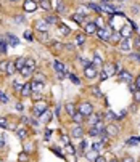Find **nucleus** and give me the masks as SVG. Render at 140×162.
<instances>
[{
    "instance_id": "f257e3e1",
    "label": "nucleus",
    "mask_w": 140,
    "mask_h": 162,
    "mask_svg": "<svg viewBox=\"0 0 140 162\" xmlns=\"http://www.w3.org/2000/svg\"><path fill=\"white\" fill-rule=\"evenodd\" d=\"M119 64H114V63H106V64H103V72L106 74L108 77L114 76L116 72H119Z\"/></svg>"
},
{
    "instance_id": "f03ea898",
    "label": "nucleus",
    "mask_w": 140,
    "mask_h": 162,
    "mask_svg": "<svg viewBox=\"0 0 140 162\" xmlns=\"http://www.w3.org/2000/svg\"><path fill=\"white\" fill-rule=\"evenodd\" d=\"M111 32H113V29H111L110 26H106V27H98V31H97L95 34L98 35L100 40H110Z\"/></svg>"
},
{
    "instance_id": "7ed1b4c3",
    "label": "nucleus",
    "mask_w": 140,
    "mask_h": 162,
    "mask_svg": "<svg viewBox=\"0 0 140 162\" xmlns=\"http://www.w3.org/2000/svg\"><path fill=\"white\" fill-rule=\"evenodd\" d=\"M77 112H81L84 117H89L90 114L94 112V106H92L90 103H82V104L77 108Z\"/></svg>"
},
{
    "instance_id": "20e7f679",
    "label": "nucleus",
    "mask_w": 140,
    "mask_h": 162,
    "mask_svg": "<svg viewBox=\"0 0 140 162\" xmlns=\"http://www.w3.org/2000/svg\"><path fill=\"white\" fill-rule=\"evenodd\" d=\"M47 109H49V106H47L45 103H35L34 108H32V114H34L35 117H41L42 114L47 111Z\"/></svg>"
},
{
    "instance_id": "39448f33",
    "label": "nucleus",
    "mask_w": 140,
    "mask_h": 162,
    "mask_svg": "<svg viewBox=\"0 0 140 162\" xmlns=\"http://www.w3.org/2000/svg\"><path fill=\"white\" fill-rule=\"evenodd\" d=\"M49 24H47L43 19H37V21L34 23V29L37 31V32H49Z\"/></svg>"
},
{
    "instance_id": "423d86ee",
    "label": "nucleus",
    "mask_w": 140,
    "mask_h": 162,
    "mask_svg": "<svg viewBox=\"0 0 140 162\" xmlns=\"http://www.w3.org/2000/svg\"><path fill=\"white\" fill-rule=\"evenodd\" d=\"M84 74H85L87 79H95V77H97V74H98V69L95 68V66L89 64V66L84 68Z\"/></svg>"
},
{
    "instance_id": "0eeeda50",
    "label": "nucleus",
    "mask_w": 140,
    "mask_h": 162,
    "mask_svg": "<svg viewBox=\"0 0 140 162\" xmlns=\"http://www.w3.org/2000/svg\"><path fill=\"white\" fill-rule=\"evenodd\" d=\"M105 133L108 136H118L119 135V127H116L114 124L105 125Z\"/></svg>"
},
{
    "instance_id": "6e6552de",
    "label": "nucleus",
    "mask_w": 140,
    "mask_h": 162,
    "mask_svg": "<svg viewBox=\"0 0 140 162\" xmlns=\"http://www.w3.org/2000/svg\"><path fill=\"white\" fill-rule=\"evenodd\" d=\"M84 31H85V34H90L92 35V34H95L98 31V26L95 24L94 21H90V23H87V24L84 26Z\"/></svg>"
},
{
    "instance_id": "1a4fd4ad",
    "label": "nucleus",
    "mask_w": 140,
    "mask_h": 162,
    "mask_svg": "<svg viewBox=\"0 0 140 162\" xmlns=\"http://www.w3.org/2000/svg\"><path fill=\"white\" fill-rule=\"evenodd\" d=\"M119 79L121 80H124V82H134V77H132V74L130 72H127V71H124V69H121L119 71Z\"/></svg>"
},
{
    "instance_id": "9d476101",
    "label": "nucleus",
    "mask_w": 140,
    "mask_h": 162,
    "mask_svg": "<svg viewBox=\"0 0 140 162\" xmlns=\"http://www.w3.org/2000/svg\"><path fill=\"white\" fill-rule=\"evenodd\" d=\"M71 136H73V138H82L84 136V128L81 127V125L73 127V130H71Z\"/></svg>"
},
{
    "instance_id": "9b49d317",
    "label": "nucleus",
    "mask_w": 140,
    "mask_h": 162,
    "mask_svg": "<svg viewBox=\"0 0 140 162\" xmlns=\"http://www.w3.org/2000/svg\"><path fill=\"white\" fill-rule=\"evenodd\" d=\"M119 34L122 35V39H129V37H132L134 31H132V27H130V26H122V29L119 31Z\"/></svg>"
},
{
    "instance_id": "f8f14e48",
    "label": "nucleus",
    "mask_w": 140,
    "mask_h": 162,
    "mask_svg": "<svg viewBox=\"0 0 140 162\" xmlns=\"http://www.w3.org/2000/svg\"><path fill=\"white\" fill-rule=\"evenodd\" d=\"M29 84H31V90H32V93H41L42 92V87H43L42 82L32 80V82H29Z\"/></svg>"
},
{
    "instance_id": "ddd939ff",
    "label": "nucleus",
    "mask_w": 140,
    "mask_h": 162,
    "mask_svg": "<svg viewBox=\"0 0 140 162\" xmlns=\"http://www.w3.org/2000/svg\"><path fill=\"white\" fill-rule=\"evenodd\" d=\"M53 68H55V71H57L58 74H61V76H66V68H65V64H63V63L53 61Z\"/></svg>"
},
{
    "instance_id": "4468645a",
    "label": "nucleus",
    "mask_w": 140,
    "mask_h": 162,
    "mask_svg": "<svg viewBox=\"0 0 140 162\" xmlns=\"http://www.w3.org/2000/svg\"><path fill=\"white\" fill-rule=\"evenodd\" d=\"M5 40H7L8 45H13V47H16L19 43L18 37H16V35H13V34H5Z\"/></svg>"
},
{
    "instance_id": "2eb2a0df",
    "label": "nucleus",
    "mask_w": 140,
    "mask_h": 162,
    "mask_svg": "<svg viewBox=\"0 0 140 162\" xmlns=\"http://www.w3.org/2000/svg\"><path fill=\"white\" fill-rule=\"evenodd\" d=\"M102 117H103V114H102V112H92L90 116H89V122H90L92 125H95L97 122L102 120Z\"/></svg>"
},
{
    "instance_id": "dca6fc26",
    "label": "nucleus",
    "mask_w": 140,
    "mask_h": 162,
    "mask_svg": "<svg viewBox=\"0 0 140 162\" xmlns=\"http://www.w3.org/2000/svg\"><path fill=\"white\" fill-rule=\"evenodd\" d=\"M65 109H66V112L69 114L71 117H73L74 114L77 112V106H76L74 103H66V104H65Z\"/></svg>"
},
{
    "instance_id": "f3484780",
    "label": "nucleus",
    "mask_w": 140,
    "mask_h": 162,
    "mask_svg": "<svg viewBox=\"0 0 140 162\" xmlns=\"http://www.w3.org/2000/svg\"><path fill=\"white\" fill-rule=\"evenodd\" d=\"M19 93H21V96H24V98L32 95V90H31V84H29V82H26V84L23 85V88H21V92H19Z\"/></svg>"
},
{
    "instance_id": "a211bd4d",
    "label": "nucleus",
    "mask_w": 140,
    "mask_h": 162,
    "mask_svg": "<svg viewBox=\"0 0 140 162\" xmlns=\"http://www.w3.org/2000/svg\"><path fill=\"white\" fill-rule=\"evenodd\" d=\"M119 50H122V51L130 50V40L129 39H121V42H119Z\"/></svg>"
},
{
    "instance_id": "6ab92c4d",
    "label": "nucleus",
    "mask_w": 140,
    "mask_h": 162,
    "mask_svg": "<svg viewBox=\"0 0 140 162\" xmlns=\"http://www.w3.org/2000/svg\"><path fill=\"white\" fill-rule=\"evenodd\" d=\"M23 8H24V11H34L35 8H37V5H35L34 0H26L24 5H23Z\"/></svg>"
},
{
    "instance_id": "aec40b11",
    "label": "nucleus",
    "mask_w": 140,
    "mask_h": 162,
    "mask_svg": "<svg viewBox=\"0 0 140 162\" xmlns=\"http://www.w3.org/2000/svg\"><path fill=\"white\" fill-rule=\"evenodd\" d=\"M34 72H35V71L31 69V68H27L26 64H24V68H23V69H19V74H21L23 77H31V76H34Z\"/></svg>"
},
{
    "instance_id": "412c9836",
    "label": "nucleus",
    "mask_w": 140,
    "mask_h": 162,
    "mask_svg": "<svg viewBox=\"0 0 140 162\" xmlns=\"http://www.w3.org/2000/svg\"><path fill=\"white\" fill-rule=\"evenodd\" d=\"M43 21H45L49 26L50 24H57V23H58V16H57V15H47V16L43 18Z\"/></svg>"
},
{
    "instance_id": "4be33fe9",
    "label": "nucleus",
    "mask_w": 140,
    "mask_h": 162,
    "mask_svg": "<svg viewBox=\"0 0 140 162\" xmlns=\"http://www.w3.org/2000/svg\"><path fill=\"white\" fill-rule=\"evenodd\" d=\"M74 42H76V45H79V47H82L84 43H85V34H76V37H74Z\"/></svg>"
},
{
    "instance_id": "5701e85b",
    "label": "nucleus",
    "mask_w": 140,
    "mask_h": 162,
    "mask_svg": "<svg viewBox=\"0 0 140 162\" xmlns=\"http://www.w3.org/2000/svg\"><path fill=\"white\" fill-rule=\"evenodd\" d=\"M58 31H60V34H63V35H69L71 34V29L66 24H63V23H58Z\"/></svg>"
},
{
    "instance_id": "b1692460",
    "label": "nucleus",
    "mask_w": 140,
    "mask_h": 162,
    "mask_svg": "<svg viewBox=\"0 0 140 162\" xmlns=\"http://www.w3.org/2000/svg\"><path fill=\"white\" fill-rule=\"evenodd\" d=\"M71 18H73V21H76L77 24H82V23H84V19H85L87 16H85L84 13H74Z\"/></svg>"
},
{
    "instance_id": "393cba45",
    "label": "nucleus",
    "mask_w": 140,
    "mask_h": 162,
    "mask_svg": "<svg viewBox=\"0 0 140 162\" xmlns=\"http://www.w3.org/2000/svg\"><path fill=\"white\" fill-rule=\"evenodd\" d=\"M39 5H41V8L45 10V11L52 10V2H50V0H39Z\"/></svg>"
},
{
    "instance_id": "a878e982",
    "label": "nucleus",
    "mask_w": 140,
    "mask_h": 162,
    "mask_svg": "<svg viewBox=\"0 0 140 162\" xmlns=\"http://www.w3.org/2000/svg\"><path fill=\"white\" fill-rule=\"evenodd\" d=\"M24 64H26V58L24 56H19L18 60L15 61V68H16V71L23 69V68H24Z\"/></svg>"
},
{
    "instance_id": "bb28decb",
    "label": "nucleus",
    "mask_w": 140,
    "mask_h": 162,
    "mask_svg": "<svg viewBox=\"0 0 140 162\" xmlns=\"http://www.w3.org/2000/svg\"><path fill=\"white\" fill-rule=\"evenodd\" d=\"M121 39H122V35L119 34V31H113V32H111L110 40H113L114 43H119V42H121Z\"/></svg>"
},
{
    "instance_id": "cd10ccee",
    "label": "nucleus",
    "mask_w": 140,
    "mask_h": 162,
    "mask_svg": "<svg viewBox=\"0 0 140 162\" xmlns=\"http://www.w3.org/2000/svg\"><path fill=\"white\" fill-rule=\"evenodd\" d=\"M84 156H85L89 161H95V159H97V156H98V153L94 151V149H90V151H85V153H84Z\"/></svg>"
},
{
    "instance_id": "c85d7f7f",
    "label": "nucleus",
    "mask_w": 140,
    "mask_h": 162,
    "mask_svg": "<svg viewBox=\"0 0 140 162\" xmlns=\"http://www.w3.org/2000/svg\"><path fill=\"white\" fill-rule=\"evenodd\" d=\"M92 66H95V68H100V66H103V60L100 58V55H94V61H92Z\"/></svg>"
},
{
    "instance_id": "c756f323",
    "label": "nucleus",
    "mask_w": 140,
    "mask_h": 162,
    "mask_svg": "<svg viewBox=\"0 0 140 162\" xmlns=\"http://www.w3.org/2000/svg\"><path fill=\"white\" fill-rule=\"evenodd\" d=\"M73 120H74V124H77V125H81L82 122H84V116L81 112H76L74 116H73Z\"/></svg>"
},
{
    "instance_id": "7c9ffc66",
    "label": "nucleus",
    "mask_w": 140,
    "mask_h": 162,
    "mask_svg": "<svg viewBox=\"0 0 140 162\" xmlns=\"http://www.w3.org/2000/svg\"><path fill=\"white\" fill-rule=\"evenodd\" d=\"M15 72H16V68H15V63H8V68H7L5 74H7V76H13Z\"/></svg>"
},
{
    "instance_id": "2f4dec72",
    "label": "nucleus",
    "mask_w": 140,
    "mask_h": 162,
    "mask_svg": "<svg viewBox=\"0 0 140 162\" xmlns=\"http://www.w3.org/2000/svg\"><path fill=\"white\" fill-rule=\"evenodd\" d=\"M89 135L90 136H98V135H102V130H98L97 127H94V125H92V127L89 128Z\"/></svg>"
},
{
    "instance_id": "473e14b6",
    "label": "nucleus",
    "mask_w": 140,
    "mask_h": 162,
    "mask_svg": "<svg viewBox=\"0 0 140 162\" xmlns=\"http://www.w3.org/2000/svg\"><path fill=\"white\" fill-rule=\"evenodd\" d=\"M41 119H42V122H49V120H52V112L49 111V109H47V111L41 116Z\"/></svg>"
},
{
    "instance_id": "72a5a7b5",
    "label": "nucleus",
    "mask_w": 140,
    "mask_h": 162,
    "mask_svg": "<svg viewBox=\"0 0 140 162\" xmlns=\"http://www.w3.org/2000/svg\"><path fill=\"white\" fill-rule=\"evenodd\" d=\"M87 7H89L90 10L97 11V13H102V7H100V5H97V3H94V2H90L89 5H87Z\"/></svg>"
},
{
    "instance_id": "f704fd0d",
    "label": "nucleus",
    "mask_w": 140,
    "mask_h": 162,
    "mask_svg": "<svg viewBox=\"0 0 140 162\" xmlns=\"http://www.w3.org/2000/svg\"><path fill=\"white\" fill-rule=\"evenodd\" d=\"M90 92L94 93V96H97V98H102V96H103V93L100 92V88H98V87H92V88H90Z\"/></svg>"
},
{
    "instance_id": "c9c22d12",
    "label": "nucleus",
    "mask_w": 140,
    "mask_h": 162,
    "mask_svg": "<svg viewBox=\"0 0 140 162\" xmlns=\"http://www.w3.org/2000/svg\"><path fill=\"white\" fill-rule=\"evenodd\" d=\"M102 148H103V141H97V143L92 144V149H94V151H97V153L102 151Z\"/></svg>"
},
{
    "instance_id": "e433bc0d",
    "label": "nucleus",
    "mask_w": 140,
    "mask_h": 162,
    "mask_svg": "<svg viewBox=\"0 0 140 162\" xmlns=\"http://www.w3.org/2000/svg\"><path fill=\"white\" fill-rule=\"evenodd\" d=\"M16 133H18V138H19V140H24V138L27 136V130H26V128H19Z\"/></svg>"
},
{
    "instance_id": "4c0bfd02",
    "label": "nucleus",
    "mask_w": 140,
    "mask_h": 162,
    "mask_svg": "<svg viewBox=\"0 0 140 162\" xmlns=\"http://www.w3.org/2000/svg\"><path fill=\"white\" fill-rule=\"evenodd\" d=\"M0 127L2 128H11V125L8 124V120H7L5 117H0Z\"/></svg>"
},
{
    "instance_id": "58836bf2",
    "label": "nucleus",
    "mask_w": 140,
    "mask_h": 162,
    "mask_svg": "<svg viewBox=\"0 0 140 162\" xmlns=\"http://www.w3.org/2000/svg\"><path fill=\"white\" fill-rule=\"evenodd\" d=\"M34 76H35V80H39V82H42V84H45L47 77L43 76V74H41V72H34Z\"/></svg>"
},
{
    "instance_id": "ea45409f",
    "label": "nucleus",
    "mask_w": 140,
    "mask_h": 162,
    "mask_svg": "<svg viewBox=\"0 0 140 162\" xmlns=\"http://www.w3.org/2000/svg\"><path fill=\"white\" fill-rule=\"evenodd\" d=\"M26 66H27V68H31V69H34V71H35V61L32 60V58H26Z\"/></svg>"
},
{
    "instance_id": "a19ab883",
    "label": "nucleus",
    "mask_w": 140,
    "mask_h": 162,
    "mask_svg": "<svg viewBox=\"0 0 140 162\" xmlns=\"http://www.w3.org/2000/svg\"><path fill=\"white\" fill-rule=\"evenodd\" d=\"M8 63H10V61H7V60L0 61V71H3V72H5L7 68H8Z\"/></svg>"
},
{
    "instance_id": "79ce46f5",
    "label": "nucleus",
    "mask_w": 140,
    "mask_h": 162,
    "mask_svg": "<svg viewBox=\"0 0 140 162\" xmlns=\"http://www.w3.org/2000/svg\"><path fill=\"white\" fill-rule=\"evenodd\" d=\"M57 11H58V13H65V11H66V7H65V3H61V2H60L58 3V8H57Z\"/></svg>"
},
{
    "instance_id": "37998d69",
    "label": "nucleus",
    "mask_w": 140,
    "mask_h": 162,
    "mask_svg": "<svg viewBox=\"0 0 140 162\" xmlns=\"http://www.w3.org/2000/svg\"><path fill=\"white\" fill-rule=\"evenodd\" d=\"M68 77H69L71 80H73V84H76V85H79V84H81V80H79V77H76L74 74H69V76H68Z\"/></svg>"
},
{
    "instance_id": "c03bdc74",
    "label": "nucleus",
    "mask_w": 140,
    "mask_h": 162,
    "mask_svg": "<svg viewBox=\"0 0 140 162\" xmlns=\"http://www.w3.org/2000/svg\"><path fill=\"white\" fill-rule=\"evenodd\" d=\"M15 23H16V24H21V23H24V16H21V15L15 16Z\"/></svg>"
},
{
    "instance_id": "a18cd8bd",
    "label": "nucleus",
    "mask_w": 140,
    "mask_h": 162,
    "mask_svg": "<svg viewBox=\"0 0 140 162\" xmlns=\"http://www.w3.org/2000/svg\"><path fill=\"white\" fill-rule=\"evenodd\" d=\"M13 88H15V90H16V92H21V88H23V85H21V84H19V82H16V80H15V82H13Z\"/></svg>"
},
{
    "instance_id": "49530a36",
    "label": "nucleus",
    "mask_w": 140,
    "mask_h": 162,
    "mask_svg": "<svg viewBox=\"0 0 140 162\" xmlns=\"http://www.w3.org/2000/svg\"><path fill=\"white\" fill-rule=\"evenodd\" d=\"M18 159H19V162H27V154L21 153V154L18 156Z\"/></svg>"
},
{
    "instance_id": "de8ad7c7",
    "label": "nucleus",
    "mask_w": 140,
    "mask_h": 162,
    "mask_svg": "<svg viewBox=\"0 0 140 162\" xmlns=\"http://www.w3.org/2000/svg\"><path fill=\"white\" fill-rule=\"evenodd\" d=\"M0 101L2 103H8V96H7L3 92H0Z\"/></svg>"
},
{
    "instance_id": "09e8293b",
    "label": "nucleus",
    "mask_w": 140,
    "mask_h": 162,
    "mask_svg": "<svg viewBox=\"0 0 140 162\" xmlns=\"http://www.w3.org/2000/svg\"><path fill=\"white\" fill-rule=\"evenodd\" d=\"M106 117H108L110 120H116V119H118V116H116L114 112H106Z\"/></svg>"
},
{
    "instance_id": "8fccbe9b",
    "label": "nucleus",
    "mask_w": 140,
    "mask_h": 162,
    "mask_svg": "<svg viewBox=\"0 0 140 162\" xmlns=\"http://www.w3.org/2000/svg\"><path fill=\"white\" fill-rule=\"evenodd\" d=\"M134 101H135V103H140V90L134 92Z\"/></svg>"
},
{
    "instance_id": "3c124183",
    "label": "nucleus",
    "mask_w": 140,
    "mask_h": 162,
    "mask_svg": "<svg viewBox=\"0 0 140 162\" xmlns=\"http://www.w3.org/2000/svg\"><path fill=\"white\" fill-rule=\"evenodd\" d=\"M79 149H81V153H85L87 151V141H82L81 146H79Z\"/></svg>"
},
{
    "instance_id": "603ef678",
    "label": "nucleus",
    "mask_w": 140,
    "mask_h": 162,
    "mask_svg": "<svg viewBox=\"0 0 140 162\" xmlns=\"http://www.w3.org/2000/svg\"><path fill=\"white\" fill-rule=\"evenodd\" d=\"M121 162H135V159L132 156H126L124 159H121Z\"/></svg>"
},
{
    "instance_id": "864d4df0",
    "label": "nucleus",
    "mask_w": 140,
    "mask_h": 162,
    "mask_svg": "<svg viewBox=\"0 0 140 162\" xmlns=\"http://www.w3.org/2000/svg\"><path fill=\"white\" fill-rule=\"evenodd\" d=\"M61 141H63V143H65V144L68 146V144H69V136H66V135H63V136H61Z\"/></svg>"
},
{
    "instance_id": "5fc2aeb1",
    "label": "nucleus",
    "mask_w": 140,
    "mask_h": 162,
    "mask_svg": "<svg viewBox=\"0 0 140 162\" xmlns=\"http://www.w3.org/2000/svg\"><path fill=\"white\" fill-rule=\"evenodd\" d=\"M16 109H18L19 112L24 111V104H23V103H16Z\"/></svg>"
},
{
    "instance_id": "6e6d98bb",
    "label": "nucleus",
    "mask_w": 140,
    "mask_h": 162,
    "mask_svg": "<svg viewBox=\"0 0 140 162\" xmlns=\"http://www.w3.org/2000/svg\"><path fill=\"white\" fill-rule=\"evenodd\" d=\"M24 39H27V40H32V35H31L29 31H24Z\"/></svg>"
},
{
    "instance_id": "4d7b16f0",
    "label": "nucleus",
    "mask_w": 140,
    "mask_h": 162,
    "mask_svg": "<svg viewBox=\"0 0 140 162\" xmlns=\"http://www.w3.org/2000/svg\"><path fill=\"white\" fill-rule=\"evenodd\" d=\"M94 162H106V159L103 156H97V159H95Z\"/></svg>"
},
{
    "instance_id": "13d9d810",
    "label": "nucleus",
    "mask_w": 140,
    "mask_h": 162,
    "mask_svg": "<svg viewBox=\"0 0 140 162\" xmlns=\"http://www.w3.org/2000/svg\"><path fill=\"white\" fill-rule=\"evenodd\" d=\"M100 79H102V82H103V80H106V79H108V76H106L105 72H103V71H102V74H100Z\"/></svg>"
},
{
    "instance_id": "bf43d9fd",
    "label": "nucleus",
    "mask_w": 140,
    "mask_h": 162,
    "mask_svg": "<svg viewBox=\"0 0 140 162\" xmlns=\"http://www.w3.org/2000/svg\"><path fill=\"white\" fill-rule=\"evenodd\" d=\"M135 47H140V37H139V35L135 37Z\"/></svg>"
},
{
    "instance_id": "052dcab7",
    "label": "nucleus",
    "mask_w": 140,
    "mask_h": 162,
    "mask_svg": "<svg viewBox=\"0 0 140 162\" xmlns=\"http://www.w3.org/2000/svg\"><path fill=\"white\" fill-rule=\"evenodd\" d=\"M3 146H5V140H3L2 136H0V148H3Z\"/></svg>"
},
{
    "instance_id": "680f3d73",
    "label": "nucleus",
    "mask_w": 140,
    "mask_h": 162,
    "mask_svg": "<svg viewBox=\"0 0 140 162\" xmlns=\"http://www.w3.org/2000/svg\"><path fill=\"white\" fill-rule=\"evenodd\" d=\"M21 122H23V124H29V119H27V117H23Z\"/></svg>"
},
{
    "instance_id": "e2e57ef3",
    "label": "nucleus",
    "mask_w": 140,
    "mask_h": 162,
    "mask_svg": "<svg viewBox=\"0 0 140 162\" xmlns=\"http://www.w3.org/2000/svg\"><path fill=\"white\" fill-rule=\"evenodd\" d=\"M68 50H74V45H69V43H68V45H65Z\"/></svg>"
},
{
    "instance_id": "0e129e2a",
    "label": "nucleus",
    "mask_w": 140,
    "mask_h": 162,
    "mask_svg": "<svg viewBox=\"0 0 140 162\" xmlns=\"http://www.w3.org/2000/svg\"><path fill=\"white\" fill-rule=\"evenodd\" d=\"M135 85H137V87H139V88H140V77L137 79V80H135Z\"/></svg>"
},
{
    "instance_id": "69168bd1",
    "label": "nucleus",
    "mask_w": 140,
    "mask_h": 162,
    "mask_svg": "<svg viewBox=\"0 0 140 162\" xmlns=\"http://www.w3.org/2000/svg\"><path fill=\"white\" fill-rule=\"evenodd\" d=\"M108 162H121V161H119V159H116V157H114V159H110Z\"/></svg>"
},
{
    "instance_id": "338daca9",
    "label": "nucleus",
    "mask_w": 140,
    "mask_h": 162,
    "mask_svg": "<svg viewBox=\"0 0 140 162\" xmlns=\"http://www.w3.org/2000/svg\"><path fill=\"white\" fill-rule=\"evenodd\" d=\"M11 2H18V0H11Z\"/></svg>"
},
{
    "instance_id": "774afa93",
    "label": "nucleus",
    "mask_w": 140,
    "mask_h": 162,
    "mask_svg": "<svg viewBox=\"0 0 140 162\" xmlns=\"http://www.w3.org/2000/svg\"><path fill=\"white\" fill-rule=\"evenodd\" d=\"M0 10H2V7H0Z\"/></svg>"
}]
</instances>
